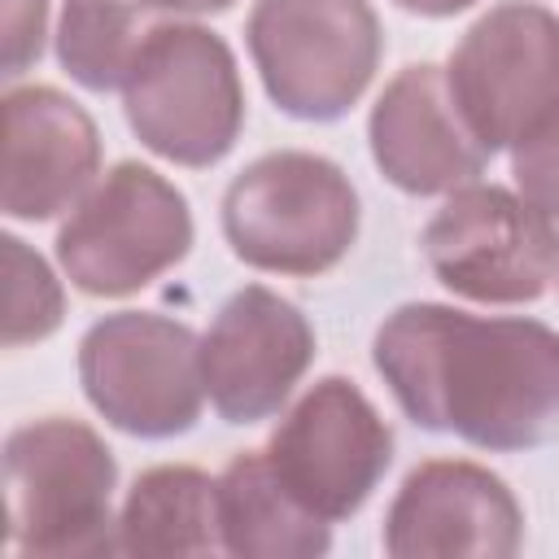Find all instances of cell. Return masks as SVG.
Instances as JSON below:
<instances>
[{
  "label": "cell",
  "instance_id": "obj_1",
  "mask_svg": "<svg viewBox=\"0 0 559 559\" xmlns=\"http://www.w3.org/2000/svg\"><path fill=\"white\" fill-rule=\"evenodd\" d=\"M376 371L397 406L485 450L559 437V332L537 319H476L411 301L376 332Z\"/></svg>",
  "mask_w": 559,
  "mask_h": 559
},
{
  "label": "cell",
  "instance_id": "obj_2",
  "mask_svg": "<svg viewBox=\"0 0 559 559\" xmlns=\"http://www.w3.org/2000/svg\"><path fill=\"white\" fill-rule=\"evenodd\" d=\"M114 454L79 419H35L4 441V524L22 559L118 550L109 537Z\"/></svg>",
  "mask_w": 559,
  "mask_h": 559
},
{
  "label": "cell",
  "instance_id": "obj_3",
  "mask_svg": "<svg viewBox=\"0 0 559 559\" xmlns=\"http://www.w3.org/2000/svg\"><path fill=\"white\" fill-rule=\"evenodd\" d=\"M223 231L240 262L280 275L336 266L358 236V192L319 153H266L223 197Z\"/></svg>",
  "mask_w": 559,
  "mask_h": 559
},
{
  "label": "cell",
  "instance_id": "obj_4",
  "mask_svg": "<svg viewBox=\"0 0 559 559\" xmlns=\"http://www.w3.org/2000/svg\"><path fill=\"white\" fill-rule=\"evenodd\" d=\"M122 105L131 131L166 162H218L245 122V92L231 48L192 22H162L140 48Z\"/></svg>",
  "mask_w": 559,
  "mask_h": 559
},
{
  "label": "cell",
  "instance_id": "obj_5",
  "mask_svg": "<svg viewBox=\"0 0 559 559\" xmlns=\"http://www.w3.org/2000/svg\"><path fill=\"white\" fill-rule=\"evenodd\" d=\"M249 52L284 114L332 122L376 74L380 22L367 0H258Z\"/></svg>",
  "mask_w": 559,
  "mask_h": 559
},
{
  "label": "cell",
  "instance_id": "obj_6",
  "mask_svg": "<svg viewBox=\"0 0 559 559\" xmlns=\"http://www.w3.org/2000/svg\"><path fill=\"white\" fill-rule=\"evenodd\" d=\"M445 83L489 153L515 148L559 118V17L528 0L489 9L454 48Z\"/></svg>",
  "mask_w": 559,
  "mask_h": 559
},
{
  "label": "cell",
  "instance_id": "obj_7",
  "mask_svg": "<svg viewBox=\"0 0 559 559\" xmlns=\"http://www.w3.org/2000/svg\"><path fill=\"white\" fill-rule=\"evenodd\" d=\"M192 245L188 201L148 166H114L70 214L57 258L74 288L127 297L175 266Z\"/></svg>",
  "mask_w": 559,
  "mask_h": 559
},
{
  "label": "cell",
  "instance_id": "obj_8",
  "mask_svg": "<svg viewBox=\"0 0 559 559\" xmlns=\"http://www.w3.org/2000/svg\"><path fill=\"white\" fill-rule=\"evenodd\" d=\"M79 376L87 402L131 437L188 432L205 397L201 345L166 314L100 319L79 345Z\"/></svg>",
  "mask_w": 559,
  "mask_h": 559
},
{
  "label": "cell",
  "instance_id": "obj_9",
  "mask_svg": "<svg viewBox=\"0 0 559 559\" xmlns=\"http://www.w3.org/2000/svg\"><path fill=\"white\" fill-rule=\"evenodd\" d=\"M424 253L437 280L472 301H533L559 271V231L524 197L467 183L424 227Z\"/></svg>",
  "mask_w": 559,
  "mask_h": 559
},
{
  "label": "cell",
  "instance_id": "obj_10",
  "mask_svg": "<svg viewBox=\"0 0 559 559\" xmlns=\"http://www.w3.org/2000/svg\"><path fill=\"white\" fill-rule=\"evenodd\" d=\"M393 437L376 406L341 376L319 380L275 428L266 463L319 520L354 515L384 476Z\"/></svg>",
  "mask_w": 559,
  "mask_h": 559
},
{
  "label": "cell",
  "instance_id": "obj_11",
  "mask_svg": "<svg viewBox=\"0 0 559 559\" xmlns=\"http://www.w3.org/2000/svg\"><path fill=\"white\" fill-rule=\"evenodd\" d=\"M310 358L314 332L306 314L262 284L240 288L201 341L205 393L227 424H258L275 415Z\"/></svg>",
  "mask_w": 559,
  "mask_h": 559
},
{
  "label": "cell",
  "instance_id": "obj_12",
  "mask_svg": "<svg viewBox=\"0 0 559 559\" xmlns=\"http://www.w3.org/2000/svg\"><path fill=\"white\" fill-rule=\"evenodd\" d=\"M524 515L511 489L476 463L432 459L415 467L384 520L393 559H507L520 550Z\"/></svg>",
  "mask_w": 559,
  "mask_h": 559
},
{
  "label": "cell",
  "instance_id": "obj_13",
  "mask_svg": "<svg viewBox=\"0 0 559 559\" xmlns=\"http://www.w3.org/2000/svg\"><path fill=\"white\" fill-rule=\"evenodd\" d=\"M371 157L402 192L432 197L467 188L489 148L459 114L445 70L406 66L371 109Z\"/></svg>",
  "mask_w": 559,
  "mask_h": 559
},
{
  "label": "cell",
  "instance_id": "obj_14",
  "mask_svg": "<svg viewBox=\"0 0 559 559\" xmlns=\"http://www.w3.org/2000/svg\"><path fill=\"white\" fill-rule=\"evenodd\" d=\"M0 205L9 218H52L79 201L100 166L96 122L57 87H13L4 96Z\"/></svg>",
  "mask_w": 559,
  "mask_h": 559
},
{
  "label": "cell",
  "instance_id": "obj_15",
  "mask_svg": "<svg viewBox=\"0 0 559 559\" xmlns=\"http://www.w3.org/2000/svg\"><path fill=\"white\" fill-rule=\"evenodd\" d=\"M218 528L223 550L245 559H310L328 550V520L306 511L258 450L236 454L218 476Z\"/></svg>",
  "mask_w": 559,
  "mask_h": 559
},
{
  "label": "cell",
  "instance_id": "obj_16",
  "mask_svg": "<svg viewBox=\"0 0 559 559\" xmlns=\"http://www.w3.org/2000/svg\"><path fill=\"white\" fill-rule=\"evenodd\" d=\"M218 546V480L197 467H153L131 485L118 520V550L140 559H183Z\"/></svg>",
  "mask_w": 559,
  "mask_h": 559
},
{
  "label": "cell",
  "instance_id": "obj_17",
  "mask_svg": "<svg viewBox=\"0 0 559 559\" xmlns=\"http://www.w3.org/2000/svg\"><path fill=\"white\" fill-rule=\"evenodd\" d=\"M157 0H66L57 52L70 79L92 92H114L127 83L140 48L162 26L153 22Z\"/></svg>",
  "mask_w": 559,
  "mask_h": 559
},
{
  "label": "cell",
  "instance_id": "obj_18",
  "mask_svg": "<svg viewBox=\"0 0 559 559\" xmlns=\"http://www.w3.org/2000/svg\"><path fill=\"white\" fill-rule=\"evenodd\" d=\"M0 266H4V319H0V341L9 349L26 341H44L61 323V288L52 271L17 240H0Z\"/></svg>",
  "mask_w": 559,
  "mask_h": 559
},
{
  "label": "cell",
  "instance_id": "obj_19",
  "mask_svg": "<svg viewBox=\"0 0 559 559\" xmlns=\"http://www.w3.org/2000/svg\"><path fill=\"white\" fill-rule=\"evenodd\" d=\"M511 170L524 201H533L546 218H559V118L515 144Z\"/></svg>",
  "mask_w": 559,
  "mask_h": 559
},
{
  "label": "cell",
  "instance_id": "obj_20",
  "mask_svg": "<svg viewBox=\"0 0 559 559\" xmlns=\"http://www.w3.org/2000/svg\"><path fill=\"white\" fill-rule=\"evenodd\" d=\"M48 0H4V74H22L44 52Z\"/></svg>",
  "mask_w": 559,
  "mask_h": 559
},
{
  "label": "cell",
  "instance_id": "obj_21",
  "mask_svg": "<svg viewBox=\"0 0 559 559\" xmlns=\"http://www.w3.org/2000/svg\"><path fill=\"white\" fill-rule=\"evenodd\" d=\"M397 4L411 9V13H424V17H450V13H459L476 0H397Z\"/></svg>",
  "mask_w": 559,
  "mask_h": 559
},
{
  "label": "cell",
  "instance_id": "obj_22",
  "mask_svg": "<svg viewBox=\"0 0 559 559\" xmlns=\"http://www.w3.org/2000/svg\"><path fill=\"white\" fill-rule=\"evenodd\" d=\"M162 9H183V13H214V9H227L231 0H157Z\"/></svg>",
  "mask_w": 559,
  "mask_h": 559
}]
</instances>
